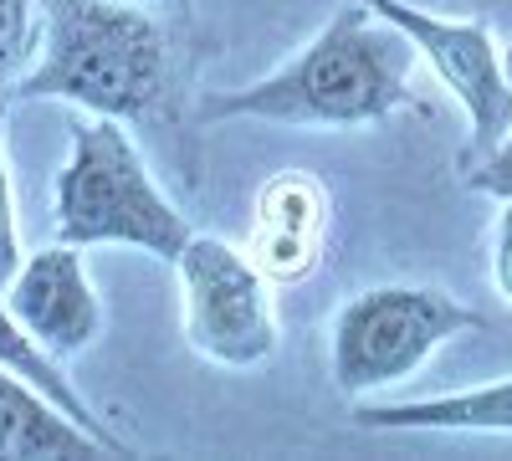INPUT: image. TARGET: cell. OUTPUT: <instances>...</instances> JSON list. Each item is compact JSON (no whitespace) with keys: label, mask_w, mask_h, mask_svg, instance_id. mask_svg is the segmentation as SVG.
Here are the masks:
<instances>
[{"label":"cell","mask_w":512,"mask_h":461,"mask_svg":"<svg viewBox=\"0 0 512 461\" xmlns=\"http://www.w3.org/2000/svg\"><path fill=\"white\" fill-rule=\"evenodd\" d=\"M410 67V36L374 16L364 0H354L277 72L205 98L200 118H256L287 123V129H364V123H384L400 108H415Z\"/></svg>","instance_id":"1"},{"label":"cell","mask_w":512,"mask_h":461,"mask_svg":"<svg viewBox=\"0 0 512 461\" xmlns=\"http://www.w3.org/2000/svg\"><path fill=\"white\" fill-rule=\"evenodd\" d=\"M11 98H57L118 123L159 118L169 103V36L128 0H41L36 57Z\"/></svg>","instance_id":"2"},{"label":"cell","mask_w":512,"mask_h":461,"mask_svg":"<svg viewBox=\"0 0 512 461\" xmlns=\"http://www.w3.org/2000/svg\"><path fill=\"white\" fill-rule=\"evenodd\" d=\"M52 226H57V241L77 251L134 246L169 267L195 236L190 221L175 211V200L154 185L134 134L118 118H93V113L72 129L67 164L57 170Z\"/></svg>","instance_id":"3"},{"label":"cell","mask_w":512,"mask_h":461,"mask_svg":"<svg viewBox=\"0 0 512 461\" xmlns=\"http://www.w3.org/2000/svg\"><path fill=\"white\" fill-rule=\"evenodd\" d=\"M472 328H482V318L441 287H410V282L364 287L333 313L328 374L338 395L364 400L374 390L405 385L446 339Z\"/></svg>","instance_id":"4"},{"label":"cell","mask_w":512,"mask_h":461,"mask_svg":"<svg viewBox=\"0 0 512 461\" xmlns=\"http://www.w3.org/2000/svg\"><path fill=\"white\" fill-rule=\"evenodd\" d=\"M190 349L216 369H251L277 354L272 282L221 236H190L175 257Z\"/></svg>","instance_id":"5"},{"label":"cell","mask_w":512,"mask_h":461,"mask_svg":"<svg viewBox=\"0 0 512 461\" xmlns=\"http://www.w3.org/2000/svg\"><path fill=\"white\" fill-rule=\"evenodd\" d=\"M374 16H384L395 31L410 36L415 57L431 62V72L451 88L472 123V144H466V170L512 129V82L502 67V41L487 21H446L410 6V0H364Z\"/></svg>","instance_id":"6"},{"label":"cell","mask_w":512,"mask_h":461,"mask_svg":"<svg viewBox=\"0 0 512 461\" xmlns=\"http://www.w3.org/2000/svg\"><path fill=\"white\" fill-rule=\"evenodd\" d=\"M6 303L16 323L52 359H72L82 349H93L103 333V303L93 292V277L82 267V251L67 241L26 251L6 282Z\"/></svg>","instance_id":"7"},{"label":"cell","mask_w":512,"mask_h":461,"mask_svg":"<svg viewBox=\"0 0 512 461\" xmlns=\"http://www.w3.org/2000/svg\"><path fill=\"white\" fill-rule=\"evenodd\" d=\"M328 231V195L308 175H272L256 190V221H251V262L267 282H303L318 267Z\"/></svg>","instance_id":"8"},{"label":"cell","mask_w":512,"mask_h":461,"mask_svg":"<svg viewBox=\"0 0 512 461\" xmlns=\"http://www.w3.org/2000/svg\"><path fill=\"white\" fill-rule=\"evenodd\" d=\"M0 456L6 461H26V456L67 461V456H118V451L88 426H77L62 405H52L21 374L0 369Z\"/></svg>","instance_id":"9"},{"label":"cell","mask_w":512,"mask_h":461,"mask_svg":"<svg viewBox=\"0 0 512 461\" xmlns=\"http://www.w3.org/2000/svg\"><path fill=\"white\" fill-rule=\"evenodd\" d=\"M359 426L369 431H482L512 436V380L472 385L456 395H425L400 405H359Z\"/></svg>","instance_id":"10"},{"label":"cell","mask_w":512,"mask_h":461,"mask_svg":"<svg viewBox=\"0 0 512 461\" xmlns=\"http://www.w3.org/2000/svg\"><path fill=\"white\" fill-rule=\"evenodd\" d=\"M0 369L21 374V380H26V385H36V390L47 395L52 405H62V410L72 415L77 426H88V431H93V436H103V441H108L118 456H128L123 436H113V431L98 421V415H93V405L82 400V395H77V385H72L67 374H62V359H52V354L41 349V344L31 339V333L16 323V313H11V303H6V298H0Z\"/></svg>","instance_id":"11"},{"label":"cell","mask_w":512,"mask_h":461,"mask_svg":"<svg viewBox=\"0 0 512 461\" xmlns=\"http://www.w3.org/2000/svg\"><path fill=\"white\" fill-rule=\"evenodd\" d=\"M36 0H0V103H11L21 72L36 57Z\"/></svg>","instance_id":"12"},{"label":"cell","mask_w":512,"mask_h":461,"mask_svg":"<svg viewBox=\"0 0 512 461\" xmlns=\"http://www.w3.org/2000/svg\"><path fill=\"white\" fill-rule=\"evenodd\" d=\"M21 231H16V195H11V159H6V103H0V287L21 267Z\"/></svg>","instance_id":"13"},{"label":"cell","mask_w":512,"mask_h":461,"mask_svg":"<svg viewBox=\"0 0 512 461\" xmlns=\"http://www.w3.org/2000/svg\"><path fill=\"white\" fill-rule=\"evenodd\" d=\"M466 185L472 190H482V195H492L497 205L502 200H512V129L472 164V175H466Z\"/></svg>","instance_id":"14"},{"label":"cell","mask_w":512,"mask_h":461,"mask_svg":"<svg viewBox=\"0 0 512 461\" xmlns=\"http://www.w3.org/2000/svg\"><path fill=\"white\" fill-rule=\"evenodd\" d=\"M492 282L512 303V200H502L497 211V231H492Z\"/></svg>","instance_id":"15"},{"label":"cell","mask_w":512,"mask_h":461,"mask_svg":"<svg viewBox=\"0 0 512 461\" xmlns=\"http://www.w3.org/2000/svg\"><path fill=\"white\" fill-rule=\"evenodd\" d=\"M502 67H507V82H512V47L502 52Z\"/></svg>","instance_id":"16"}]
</instances>
